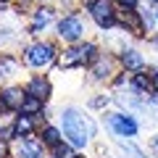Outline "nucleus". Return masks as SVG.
Wrapping results in <instances>:
<instances>
[{
  "instance_id": "1",
  "label": "nucleus",
  "mask_w": 158,
  "mask_h": 158,
  "mask_svg": "<svg viewBox=\"0 0 158 158\" xmlns=\"http://www.w3.org/2000/svg\"><path fill=\"white\" fill-rule=\"evenodd\" d=\"M61 132L74 148H87L95 137V121L79 111L77 106H66L61 111Z\"/></svg>"
},
{
  "instance_id": "2",
  "label": "nucleus",
  "mask_w": 158,
  "mask_h": 158,
  "mask_svg": "<svg viewBox=\"0 0 158 158\" xmlns=\"http://www.w3.org/2000/svg\"><path fill=\"white\" fill-rule=\"evenodd\" d=\"M100 58L95 42H77V45H69L66 50L58 56V66L61 69H79V66H92V63Z\"/></svg>"
},
{
  "instance_id": "3",
  "label": "nucleus",
  "mask_w": 158,
  "mask_h": 158,
  "mask_svg": "<svg viewBox=\"0 0 158 158\" xmlns=\"http://www.w3.org/2000/svg\"><path fill=\"white\" fill-rule=\"evenodd\" d=\"M85 11L103 32H111L118 27V6L113 0H85Z\"/></svg>"
},
{
  "instance_id": "4",
  "label": "nucleus",
  "mask_w": 158,
  "mask_h": 158,
  "mask_svg": "<svg viewBox=\"0 0 158 158\" xmlns=\"http://www.w3.org/2000/svg\"><path fill=\"white\" fill-rule=\"evenodd\" d=\"M58 48L53 45V42H48V40H37V42H32V45L24 48V63L32 69H45L50 66V63L58 61Z\"/></svg>"
},
{
  "instance_id": "5",
  "label": "nucleus",
  "mask_w": 158,
  "mask_h": 158,
  "mask_svg": "<svg viewBox=\"0 0 158 158\" xmlns=\"http://www.w3.org/2000/svg\"><path fill=\"white\" fill-rule=\"evenodd\" d=\"M85 32H87V24H85V19L79 16L77 11L66 13V16L58 19V24H56V34H58V40L69 42V45H77V42H82Z\"/></svg>"
},
{
  "instance_id": "6",
  "label": "nucleus",
  "mask_w": 158,
  "mask_h": 158,
  "mask_svg": "<svg viewBox=\"0 0 158 158\" xmlns=\"http://www.w3.org/2000/svg\"><path fill=\"white\" fill-rule=\"evenodd\" d=\"M16 145H13V156L16 158H45V142L40 137H16Z\"/></svg>"
},
{
  "instance_id": "7",
  "label": "nucleus",
  "mask_w": 158,
  "mask_h": 158,
  "mask_svg": "<svg viewBox=\"0 0 158 158\" xmlns=\"http://www.w3.org/2000/svg\"><path fill=\"white\" fill-rule=\"evenodd\" d=\"M106 121H108V127H111V132L118 135V137H135L137 129H140L137 121L129 116V113H108Z\"/></svg>"
},
{
  "instance_id": "8",
  "label": "nucleus",
  "mask_w": 158,
  "mask_h": 158,
  "mask_svg": "<svg viewBox=\"0 0 158 158\" xmlns=\"http://www.w3.org/2000/svg\"><path fill=\"white\" fill-rule=\"evenodd\" d=\"M118 29L121 32H129L135 37H145V24H142V16L140 11H124V8H118Z\"/></svg>"
},
{
  "instance_id": "9",
  "label": "nucleus",
  "mask_w": 158,
  "mask_h": 158,
  "mask_svg": "<svg viewBox=\"0 0 158 158\" xmlns=\"http://www.w3.org/2000/svg\"><path fill=\"white\" fill-rule=\"evenodd\" d=\"M116 66H118V58H113V56L106 53V56H100L90 66V79L92 82H106V79H111L116 74Z\"/></svg>"
},
{
  "instance_id": "10",
  "label": "nucleus",
  "mask_w": 158,
  "mask_h": 158,
  "mask_svg": "<svg viewBox=\"0 0 158 158\" xmlns=\"http://www.w3.org/2000/svg\"><path fill=\"white\" fill-rule=\"evenodd\" d=\"M32 21H29V34H40L42 29L48 27V24L56 19V8L53 6H48V3H42V6H37V8H32Z\"/></svg>"
},
{
  "instance_id": "11",
  "label": "nucleus",
  "mask_w": 158,
  "mask_h": 158,
  "mask_svg": "<svg viewBox=\"0 0 158 158\" xmlns=\"http://www.w3.org/2000/svg\"><path fill=\"white\" fill-rule=\"evenodd\" d=\"M24 90H27V95H32V98H37V100L48 103V100H50V92H53V85H50V79H48V77L37 74V77H32L27 82Z\"/></svg>"
},
{
  "instance_id": "12",
  "label": "nucleus",
  "mask_w": 158,
  "mask_h": 158,
  "mask_svg": "<svg viewBox=\"0 0 158 158\" xmlns=\"http://www.w3.org/2000/svg\"><path fill=\"white\" fill-rule=\"evenodd\" d=\"M118 63L127 69V71H132V74H140V71H145V56H142L137 48H124L121 50V56H118Z\"/></svg>"
},
{
  "instance_id": "13",
  "label": "nucleus",
  "mask_w": 158,
  "mask_h": 158,
  "mask_svg": "<svg viewBox=\"0 0 158 158\" xmlns=\"http://www.w3.org/2000/svg\"><path fill=\"white\" fill-rule=\"evenodd\" d=\"M0 100L6 103V108L8 111H21V106H24V100H27V90H21V87H16V85H8V87H3L0 90Z\"/></svg>"
},
{
  "instance_id": "14",
  "label": "nucleus",
  "mask_w": 158,
  "mask_h": 158,
  "mask_svg": "<svg viewBox=\"0 0 158 158\" xmlns=\"http://www.w3.org/2000/svg\"><path fill=\"white\" fill-rule=\"evenodd\" d=\"M19 69H21V63H19L16 56H11V53H0V85H8V82L19 74Z\"/></svg>"
},
{
  "instance_id": "15",
  "label": "nucleus",
  "mask_w": 158,
  "mask_h": 158,
  "mask_svg": "<svg viewBox=\"0 0 158 158\" xmlns=\"http://www.w3.org/2000/svg\"><path fill=\"white\" fill-rule=\"evenodd\" d=\"M34 118H37V116H27V113L13 116V129H16V137H32V135H34Z\"/></svg>"
},
{
  "instance_id": "16",
  "label": "nucleus",
  "mask_w": 158,
  "mask_h": 158,
  "mask_svg": "<svg viewBox=\"0 0 158 158\" xmlns=\"http://www.w3.org/2000/svg\"><path fill=\"white\" fill-rule=\"evenodd\" d=\"M40 140L53 150L56 145H61V142H63V132L58 129V127H53V124H45V129L40 132Z\"/></svg>"
},
{
  "instance_id": "17",
  "label": "nucleus",
  "mask_w": 158,
  "mask_h": 158,
  "mask_svg": "<svg viewBox=\"0 0 158 158\" xmlns=\"http://www.w3.org/2000/svg\"><path fill=\"white\" fill-rule=\"evenodd\" d=\"M19 113H27V116H45V103L37 100V98H32V95H27V100H24V106H21Z\"/></svg>"
},
{
  "instance_id": "18",
  "label": "nucleus",
  "mask_w": 158,
  "mask_h": 158,
  "mask_svg": "<svg viewBox=\"0 0 158 158\" xmlns=\"http://www.w3.org/2000/svg\"><path fill=\"white\" fill-rule=\"evenodd\" d=\"M132 87H135L137 92H142V95H148V92H153V79L148 77V74H132Z\"/></svg>"
},
{
  "instance_id": "19",
  "label": "nucleus",
  "mask_w": 158,
  "mask_h": 158,
  "mask_svg": "<svg viewBox=\"0 0 158 158\" xmlns=\"http://www.w3.org/2000/svg\"><path fill=\"white\" fill-rule=\"evenodd\" d=\"M53 158H77V153H74V145H69V142H61V145L53 148Z\"/></svg>"
},
{
  "instance_id": "20",
  "label": "nucleus",
  "mask_w": 158,
  "mask_h": 158,
  "mask_svg": "<svg viewBox=\"0 0 158 158\" xmlns=\"http://www.w3.org/2000/svg\"><path fill=\"white\" fill-rule=\"evenodd\" d=\"M118 145H121V150H124V156H127V158H145V153H142L140 148H135L132 142H127V140H118Z\"/></svg>"
},
{
  "instance_id": "21",
  "label": "nucleus",
  "mask_w": 158,
  "mask_h": 158,
  "mask_svg": "<svg viewBox=\"0 0 158 158\" xmlns=\"http://www.w3.org/2000/svg\"><path fill=\"white\" fill-rule=\"evenodd\" d=\"M118 8H124V11H135L137 6H140V0H113Z\"/></svg>"
},
{
  "instance_id": "22",
  "label": "nucleus",
  "mask_w": 158,
  "mask_h": 158,
  "mask_svg": "<svg viewBox=\"0 0 158 158\" xmlns=\"http://www.w3.org/2000/svg\"><path fill=\"white\" fill-rule=\"evenodd\" d=\"M106 103H108V98H103V95H100V98H92V100H90V106H92V108H103Z\"/></svg>"
},
{
  "instance_id": "23",
  "label": "nucleus",
  "mask_w": 158,
  "mask_h": 158,
  "mask_svg": "<svg viewBox=\"0 0 158 158\" xmlns=\"http://www.w3.org/2000/svg\"><path fill=\"white\" fill-rule=\"evenodd\" d=\"M0 158H11V150H8V142L0 140Z\"/></svg>"
},
{
  "instance_id": "24",
  "label": "nucleus",
  "mask_w": 158,
  "mask_h": 158,
  "mask_svg": "<svg viewBox=\"0 0 158 158\" xmlns=\"http://www.w3.org/2000/svg\"><path fill=\"white\" fill-rule=\"evenodd\" d=\"M150 79H153V92H158V69H153Z\"/></svg>"
},
{
  "instance_id": "25",
  "label": "nucleus",
  "mask_w": 158,
  "mask_h": 158,
  "mask_svg": "<svg viewBox=\"0 0 158 158\" xmlns=\"http://www.w3.org/2000/svg\"><path fill=\"white\" fill-rule=\"evenodd\" d=\"M150 148H153V156L158 158V137H153V142H150Z\"/></svg>"
},
{
  "instance_id": "26",
  "label": "nucleus",
  "mask_w": 158,
  "mask_h": 158,
  "mask_svg": "<svg viewBox=\"0 0 158 158\" xmlns=\"http://www.w3.org/2000/svg\"><path fill=\"white\" fill-rule=\"evenodd\" d=\"M34 3H40V6H42V3H50V0H34Z\"/></svg>"
},
{
  "instance_id": "27",
  "label": "nucleus",
  "mask_w": 158,
  "mask_h": 158,
  "mask_svg": "<svg viewBox=\"0 0 158 158\" xmlns=\"http://www.w3.org/2000/svg\"><path fill=\"white\" fill-rule=\"evenodd\" d=\"M0 3H11V0H0Z\"/></svg>"
},
{
  "instance_id": "28",
  "label": "nucleus",
  "mask_w": 158,
  "mask_h": 158,
  "mask_svg": "<svg viewBox=\"0 0 158 158\" xmlns=\"http://www.w3.org/2000/svg\"><path fill=\"white\" fill-rule=\"evenodd\" d=\"M150 3H156V6H158V0H150Z\"/></svg>"
},
{
  "instance_id": "29",
  "label": "nucleus",
  "mask_w": 158,
  "mask_h": 158,
  "mask_svg": "<svg viewBox=\"0 0 158 158\" xmlns=\"http://www.w3.org/2000/svg\"><path fill=\"white\" fill-rule=\"evenodd\" d=\"M156 19H158V8H156Z\"/></svg>"
},
{
  "instance_id": "30",
  "label": "nucleus",
  "mask_w": 158,
  "mask_h": 158,
  "mask_svg": "<svg viewBox=\"0 0 158 158\" xmlns=\"http://www.w3.org/2000/svg\"><path fill=\"white\" fill-rule=\"evenodd\" d=\"M77 158H79V156H77Z\"/></svg>"
}]
</instances>
